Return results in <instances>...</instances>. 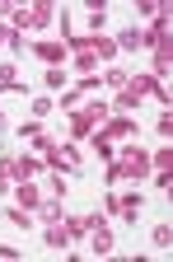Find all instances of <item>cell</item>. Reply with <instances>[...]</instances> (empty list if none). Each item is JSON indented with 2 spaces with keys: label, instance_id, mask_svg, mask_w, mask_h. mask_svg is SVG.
Here are the masks:
<instances>
[{
  "label": "cell",
  "instance_id": "8fae6325",
  "mask_svg": "<svg viewBox=\"0 0 173 262\" xmlns=\"http://www.w3.org/2000/svg\"><path fill=\"white\" fill-rule=\"evenodd\" d=\"M38 202H42V196H38V187H33V183H19V206L33 215V211H38Z\"/></svg>",
  "mask_w": 173,
  "mask_h": 262
},
{
  "label": "cell",
  "instance_id": "6da1fadb",
  "mask_svg": "<svg viewBox=\"0 0 173 262\" xmlns=\"http://www.w3.org/2000/svg\"><path fill=\"white\" fill-rule=\"evenodd\" d=\"M103 178H108V187H113V183H122V178H150V150L126 145L122 155H113V159H108Z\"/></svg>",
  "mask_w": 173,
  "mask_h": 262
},
{
  "label": "cell",
  "instance_id": "52a82bcc",
  "mask_svg": "<svg viewBox=\"0 0 173 262\" xmlns=\"http://www.w3.org/2000/svg\"><path fill=\"white\" fill-rule=\"evenodd\" d=\"M33 56L47 61V66H61V61H66V47H61V42H33Z\"/></svg>",
  "mask_w": 173,
  "mask_h": 262
},
{
  "label": "cell",
  "instance_id": "4316f807",
  "mask_svg": "<svg viewBox=\"0 0 173 262\" xmlns=\"http://www.w3.org/2000/svg\"><path fill=\"white\" fill-rule=\"evenodd\" d=\"M0 131H10V122H5V117H0Z\"/></svg>",
  "mask_w": 173,
  "mask_h": 262
},
{
  "label": "cell",
  "instance_id": "e0dca14e",
  "mask_svg": "<svg viewBox=\"0 0 173 262\" xmlns=\"http://www.w3.org/2000/svg\"><path fill=\"white\" fill-rule=\"evenodd\" d=\"M75 71H84V75L94 71V52L89 47H75Z\"/></svg>",
  "mask_w": 173,
  "mask_h": 262
},
{
  "label": "cell",
  "instance_id": "30bf717a",
  "mask_svg": "<svg viewBox=\"0 0 173 262\" xmlns=\"http://www.w3.org/2000/svg\"><path fill=\"white\" fill-rule=\"evenodd\" d=\"M42 244H47V248H66V244H71V234H66V225H61V220H56V225H47Z\"/></svg>",
  "mask_w": 173,
  "mask_h": 262
},
{
  "label": "cell",
  "instance_id": "5bb4252c",
  "mask_svg": "<svg viewBox=\"0 0 173 262\" xmlns=\"http://www.w3.org/2000/svg\"><path fill=\"white\" fill-rule=\"evenodd\" d=\"M94 155L98 159H113V136H108V131H98V136H94Z\"/></svg>",
  "mask_w": 173,
  "mask_h": 262
},
{
  "label": "cell",
  "instance_id": "44dd1931",
  "mask_svg": "<svg viewBox=\"0 0 173 262\" xmlns=\"http://www.w3.org/2000/svg\"><path fill=\"white\" fill-rule=\"evenodd\" d=\"M5 215H10V220H14V225H19V229H28V225H33V215H28V211H24V206H14V211H5Z\"/></svg>",
  "mask_w": 173,
  "mask_h": 262
},
{
  "label": "cell",
  "instance_id": "cb8c5ba5",
  "mask_svg": "<svg viewBox=\"0 0 173 262\" xmlns=\"http://www.w3.org/2000/svg\"><path fill=\"white\" fill-rule=\"evenodd\" d=\"M47 192H52V196H61V192H66V178H61V173H52V178H47Z\"/></svg>",
  "mask_w": 173,
  "mask_h": 262
},
{
  "label": "cell",
  "instance_id": "3957f363",
  "mask_svg": "<svg viewBox=\"0 0 173 262\" xmlns=\"http://www.w3.org/2000/svg\"><path fill=\"white\" fill-rule=\"evenodd\" d=\"M47 169H56L61 178H66V173H80V169H84V155L75 150V141L52 145V150H47Z\"/></svg>",
  "mask_w": 173,
  "mask_h": 262
},
{
  "label": "cell",
  "instance_id": "9c48e42d",
  "mask_svg": "<svg viewBox=\"0 0 173 262\" xmlns=\"http://www.w3.org/2000/svg\"><path fill=\"white\" fill-rule=\"evenodd\" d=\"M89 234H94V253H98V257H108V253H113V234H108V220H103V225H94Z\"/></svg>",
  "mask_w": 173,
  "mask_h": 262
},
{
  "label": "cell",
  "instance_id": "ac0fdd59",
  "mask_svg": "<svg viewBox=\"0 0 173 262\" xmlns=\"http://www.w3.org/2000/svg\"><path fill=\"white\" fill-rule=\"evenodd\" d=\"M126 80H131V75H126V71H117V66L103 75V84H108V89H126Z\"/></svg>",
  "mask_w": 173,
  "mask_h": 262
},
{
  "label": "cell",
  "instance_id": "ffe728a7",
  "mask_svg": "<svg viewBox=\"0 0 173 262\" xmlns=\"http://www.w3.org/2000/svg\"><path fill=\"white\" fill-rule=\"evenodd\" d=\"M47 89H66V71H61V66H52V71H47Z\"/></svg>",
  "mask_w": 173,
  "mask_h": 262
},
{
  "label": "cell",
  "instance_id": "d6986e66",
  "mask_svg": "<svg viewBox=\"0 0 173 262\" xmlns=\"http://www.w3.org/2000/svg\"><path fill=\"white\" fill-rule=\"evenodd\" d=\"M168 164H173V150H168V145H164V150H159V155H155V159H150V169H159V173H164V169H168Z\"/></svg>",
  "mask_w": 173,
  "mask_h": 262
},
{
  "label": "cell",
  "instance_id": "9a60e30c",
  "mask_svg": "<svg viewBox=\"0 0 173 262\" xmlns=\"http://www.w3.org/2000/svg\"><path fill=\"white\" fill-rule=\"evenodd\" d=\"M136 47H145V42H141V33H136V28H126L122 38H117V52H136Z\"/></svg>",
  "mask_w": 173,
  "mask_h": 262
},
{
  "label": "cell",
  "instance_id": "8992f818",
  "mask_svg": "<svg viewBox=\"0 0 173 262\" xmlns=\"http://www.w3.org/2000/svg\"><path fill=\"white\" fill-rule=\"evenodd\" d=\"M33 215H38L42 225H56V220L66 215V206H61V196H47V202H38V211H33Z\"/></svg>",
  "mask_w": 173,
  "mask_h": 262
},
{
  "label": "cell",
  "instance_id": "2e32d148",
  "mask_svg": "<svg viewBox=\"0 0 173 262\" xmlns=\"http://www.w3.org/2000/svg\"><path fill=\"white\" fill-rule=\"evenodd\" d=\"M0 84H5V89H14V94H28V89L19 84V75H14V66H0Z\"/></svg>",
  "mask_w": 173,
  "mask_h": 262
},
{
  "label": "cell",
  "instance_id": "484cf974",
  "mask_svg": "<svg viewBox=\"0 0 173 262\" xmlns=\"http://www.w3.org/2000/svg\"><path fill=\"white\" fill-rule=\"evenodd\" d=\"M10 192V173H0V196H5Z\"/></svg>",
  "mask_w": 173,
  "mask_h": 262
},
{
  "label": "cell",
  "instance_id": "4fadbf2b",
  "mask_svg": "<svg viewBox=\"0 0 173 262\" xmlns=\"http://www.w3.org/2000/svg\"><path fill=\"white\" fill-rule=\"evenodd\" d=\"M0 47H24V38H19V28H10V24H0Z\"/></svg>",
  "mask_w": 173,
  "mask_h": 262
},
{
  "label": "cell",
  "instance_id": "7c38bea8",
  "mask_svg": "<svg viewBox=\"0 0 173 262\" xmlns=\"http://www.w3.org/2000/svg\"><path fill=\"white\" fill-rule=\"evenodd\" d=\"M136 103H141V98H136L131 89H117V94H113V103H108V108H122V113H131Z\"/></svg>",
  "mask_w": 173,
  "mask_h": 262
},
{
  "label": "cell",
  "instance_id": "d4e9b609",
  "mask_svg": "<svg viewBox=\"0 0 173 262\" xmlns=\"http://www.w3.org/2000/svg\"><path fill=\"white\" fill-rule=\"evenodd\" d=\"M0 257L10 262V257H19V248H10V244H0Z\"/></svg>",
  "mask_w": 173,
  "mask_h": 262
},
{
  "label": "cell",
  "instance_id": "5b68a950",
  "mask_svg": "<svg viewBox=\"0 0 173 262\" xmlns=\"http://www.w3.org/2000/svg\"><path fill=\"white\" fill-rule=\"evenodd\" d=\"M103 206H108V215H117V220H136L145 202H141L136 192H131V196H113V192H108V202H103Z\"/></svg>",
  "mask_w": 173,
  "mask_h": 262
},
{
  "label": "cell",
  "instance_id": "603a6c76",
  "mask_svg": "<svg viewBox=\"0 0 173 262\" xmlns=\"http://www.w3.org/2000/svg\"><path fill=\"white\" fill-rule=\"evenodd\" d=\"M168 239H173V229L168 225H155V248H168Z\"/></svg>",
  "mask_w": 173,
  "mask_h": 262
},
{
  "label": "cell",
  "instance_id": "ba28073f",
  "mask_svg": "<svg viewBox=\"0 0 173 262\" xmlns=\"http://www.w3.org/2000/svg\"><path fill=\"white\" fill-rule=\"evenodd\" d=\"M103 131H108L113 141H131V136H136V122H131V117H113Z\"/></svg>",
  "mask_w": 173,
  "mask_h": 262
},
{
  "label": "cell",
  "instance_id": "7402d4cb",
  "mask_svg": "<svg viewBox=\"0 0 173 262\" xmlns=\"http://www.w3.org/2000/svg\"><path fill=\"white\" fill-rule=\"evenodd\" d=\"M52 108H56V103H52V98H33V117H38V122H42V117H47Z\"/></svg>",
  "mask_w": 173,
  "mask_h": 262
},
{
  "label": "cell",
  "instance_id": "277c9868",
  "mask_svg": "<svg viewBox=\"0 0 173 262\" xmlns=\"http://www.w3.org/2000/svg\"><path fill=\"white\" fill-rule=\"evenodd\" d=\"M126 89H131L136 98H159V103H168V89H164V80H155V75H136V80H126Z\"/></svg>",
  "mask_w": 173,
  "mask_h": 262
},
{
  "label": "cell",
  "instance_id": "7a4b0ae2",
  "mask_svg": "<svg viewBox=\"0 0 173 262\" xmlns=\"http://www.w3.org/2000/svg\"><path fill=\"white\" fill-rule=\"evenodd\" d=\"M108 103H103V98H98V103H84L80 113H71V141H84L89 136V126H98V122H108Z\"/></svg>",
  "mask_w": 173,
  "mask_h": 262
}]
</instances>
